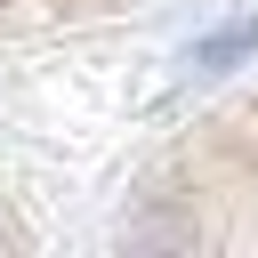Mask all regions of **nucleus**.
<instances>
[{"mask_svg": "<svg viewBox=\"0 0 258 258\" xmlns=\"http://www.w3.org/2000/svg\"><path fill=\"white\" fill-rule=\"evenodd\" d=\"M153 242H258V97L202 121L153 177Z\"/></svg>", "mask_w": 258, "mask_h": 258, "instance_id": "f257e3e1", "label": "nucleus"}]
</instances>
